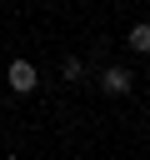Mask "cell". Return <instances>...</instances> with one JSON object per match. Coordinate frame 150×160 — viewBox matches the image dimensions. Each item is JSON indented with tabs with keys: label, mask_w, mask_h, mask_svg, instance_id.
I'll return each mask as SVG.
<instances>
[{
	"label": "cell",
	"mask_w": 150,
	"mask_h": 160,
	"mask_svg": "<svg viewBox=\"0 0 150 160\" xmlns=\"http://www.w3.org/2000/svg\"><path fill=\"white\" fill-rule=\"evenodd\" d=\"M35 80H40V75H35V65H30V60H10V90H15V95H30V90H35Z\"/></svg>",
	"instance_id": "obj_1"
},
{
	"label": "cell",
	"mask_w": 150,
	"mask_h": 160,
	"mask_svg": "<svg viewBox=\"0 0 150 160\" xmlns=\"http://www.w3.org/2000/svg\"><path fill=\"white\" fill-rule=\"evenodd\" d=\"M100 90H105V95H130V70H125V65H105Z\"/></svg>",
	"instance_id": "obj_2"
},
{
	"label": "cell",
	"mask_w": 150,
	"mask_h": 160,
	"mask_svg": "<svg viewBox=\"0 0 150 160\" xmlns=\"http://www.w3.org/2000/svg\"><path fill=\"white\" fill-rule=\"evenodd\" d=\"M130 50H150V20H140V25H130Z\"/></svg>",
	"instance_id": "obj_3"
},
{
	"label": "cell",
	"mask_w": 150,
	"mask_h": 160,
	"mask_svg": "<svg viewBox=\"0 0 150 160\" xmlns=\"http://www.w3.org/2000/svg\"><path fill=\"white\" fill-rule=\"evenodd\" d=\"M60 75H65V80H80V75H85V65H80V60H75V55H70V60H65V65H60Z\"/></svg>",
	"instance_id": "obj_4"
},
{
	"label": "cell",
	"mask_w": 150,
	"mask_h": 160,
	"mask_svg": "<svg viewBox=\"0 0 150 160\" xmlns=\"http://www.w3.org/2000/svg\"><path fill=\"white\" fill-rule=\"evenodd\" d=\"M145 60H150V50H145Z\"/></svg>",
	"instance_id": "obj_5"
}]
</instances>
